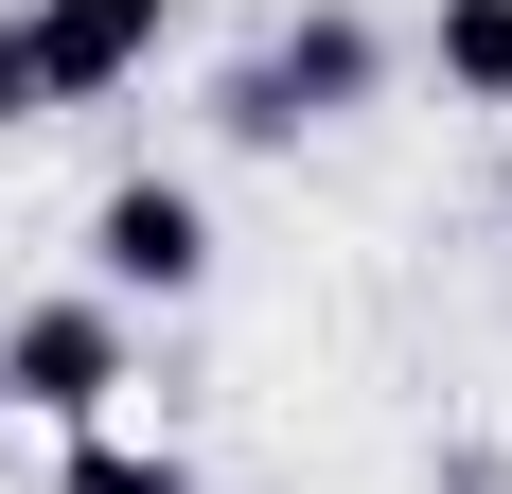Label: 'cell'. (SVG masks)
Here are the masks:
<instances>
[{
	"mask_svg": "<svg viewBox=\"0 0 512 494\" xmlns=\"http://www.w3.org/2000/svg\"><path fill=\"white\" fill-rule=\"evenodd\" d=\"M159 18H177V0H36V18H18V36H36V106L124 89V71L159 53Z\"/></svg>",
	"mask_w": 512,
	"mask_h": 494,
	"instance_id": "cell-1",
	"label": "cell"
},
{
	"mask_svg": "<svg viewBox=\"0 0 512 494\" xmlns=\"http://www.w3.org/2000/svg\"><path fill=\"white\" fill-rule=\"evenodd\" d=\"M354 89H371V36H354V18H301V36L230 89V124H248V142H283V124H318V106H354Z\"/></svg>",
	"mask_w": 512,
	"mask_h": 494,
	"instance_id": "cell-2",
	"label": "cell"
},
{
	"mask_svg": "<svg viewBox=\"0 0 512 494\" xmlns=\"http://www.w3.org/2000/svg\"><path fill=\"white\" fill-rule=\"evenodd\" d=\"M195 265H212V230H195V195H177V177H124V195H106V283H124V300H177V283H195Z\"/></svg>",
	"mask_w": 512,
	"mask_h": 494,
	"instance_id": "cell-3",
	"label": "cell"
},
{
	"mask_svg": "<svg viewBox=\"0 0 512 494\" xmlns=\"http://www.w3.org/2000/svg\"><path fill=\"white\" fill-rule=\"evenodd\" d=\"M106 353H124V336H106L89 300H36V318H18V353H0V389H18V406H71V424H89V406H106Z\"/></svg>",
	"mask_w": 512,
	"mask_h": 494,
	"instance_id": "cell-4",
	"label": "cell"
},
{
	"mask_svg": "<svg viewBox=\"0 0 512 494\" xmlns=\"http://www.w3.org/2000/svg\"><path fill=\"white\" fill-rule=\"evenodd\" d=\"M442 71L477 106H512V0H442Z\"/></svg>",
	"mask_w": 512,
	"mask_h": 494,
	"instance_id": "cell-5",
	"label": "cell"
},
{
	"mask_svg": "<svg viewBox=\"0 0 512 494\" xmlns=\"http://www.w3.org/2000/svg\"><path fill=\"white\" fill-rule=\"evenodd\" d=\"M71 494H177V459H124V442H89V459H71Z\"/></svg>",
	"mask_w": 512,
	"mask_h": 494,
	"instance_id": "cell-6",
	"label": "cell"
},
{
	"mask_svg": "<svg viewBox=\"0 0 512 494\" xmlns=\"http://www.w3.org/2000/svg\"><path fill=\"white\" fill-rule=\"evenodd\" d=\"M0 124H36V36L0 18Z\"/></svg>",
	"mask_w": 512,
	"mask_h": 494,
	"instance_id": "cell-7",
	"label": "cell"
}]
</instances>
